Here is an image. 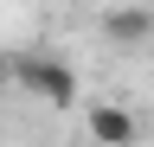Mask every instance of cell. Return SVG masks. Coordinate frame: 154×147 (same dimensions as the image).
<instances>
[{
    "instance_id": "6da1fadb",
    "label": "cell",
    "mask_w": 154,
    "mask_h": 147,
    "mask_svg": "<svg viewBox=\"0 0 154 147\" xmlns=\"http://www.w3.org/2000/svg\"><path fill=\"white\" fill-rule=\"evenodd\" d=\"M13 90H26L51 109H77V70L58 51H13Z\"/></svg>"
},
{
    "instance_id": "7a4b0ae2",
    "label": "cell",
    "mask_w": 154,
    "mask_h": 147,
    "mask_svg": "<svg viewBox=\"0 0 154 147\" xmlns=\"http://www.w3.org/2000/svg\"><path fill=\"white\" fill-rule=\"evenodd\" d=\"M96 32H103L116 51H141V45L154 39V7H141V0H128V7H103Z\"/></svg>"
},
{
    "instance_id": "3957f363",
    "label": "cell",
    "mask_w": 154,
    "mask_h": 147,
    "mask_svg": "<svg viewBox=\"0 0 154 147\" xmlns=\"http://www.w3.org/2000/svg\"><path fill=\"white\" fill-rule=\"evenodd\" d=\"M84 128H90L96 147H135L141 141V122H135V109H122V102H90Z\"/></svg>"
},
{
    "instance_id": "277c9868",
    "label": "cell",
    "mask_w": 154,
    "mask_h": 147,
    "mask_svg": "<svg viewBox=\"0 0 154 147\" xmlns=\"http://www.w3.org/2000/svg\"><path fill=\"white\" fill-rule=\"evenodd\" d=\"M7 90H13V58L0 51V96H7Z\"/></svg>"
}]
</instances>
